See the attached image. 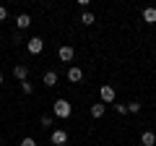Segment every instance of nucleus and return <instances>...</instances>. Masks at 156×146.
Segmentation results:
<instances>
[{"label":"nucleus","instance_id":"7ed1b4c3","mask_svg":"<svg viewBox=\"0 0 156 146\" xmlns=\"http://www.w3.org/2000/svg\"><path fill=\"white\" fill-rule=\"evenodd\" d=\"M26 50L31 52V55H39V52L44 50V39H42V37H31V39L26 42Z\"/></svg>","mask_w":156,"mask_h":146},{"label":"nucleus","instance_id":"4468645a","mask_svg":"<svg viewBox=\"0 0 156 146\" xmlns=\"http://www.w3.org/2000/svg\"><path fill=\"white\" fill-rule=\"evenodd\" d=\"M39 123H42V128H50V125H52V115H42Z\"/></svg>","mask_w":156,"mask_h":146},{"label":"nucleus","instance_id":"423d86ee","mask_svg":"<svg viewBox=\"0 0 156 146\" xmlns=\"http://www.w3.org/2000/svg\"><path fill=\"white\" fill-rule=\"evenodd\" d=\"M81 78H83V71H81L78 65H70V68H68V81H73V84H78Z\"/></svg>","mask_w":156,"mask_h":146},{"label":"nucleus","instance_id":"f8f14e48","mask_svg":"<svg viewBox=\"0 0 156 146\" xmlns=\"http://www.w3.org/2000/svg\"><path fill=\"white\" fill-rule=\"evenodd\" d=\"M143 21L146 24H156V5H151V8L143 11Z\"/></svg>","mask_w":156,"mask_h":146},{"label":"nucleus","instance_id":"6e6552de","mask_svg":"<svg viewBox=\"0 0 156 146\" xmlns=\"http://www.w3.org/2000/svg\"><path fill=\"white\" fill-rule=\"evenodd\" d=\"M26 76H29V68H26V65H13V78H18V81L23 84Z\"/></svg>","mask_w":156,"mask_h":146},{"label":"nucleus","instance_id":"0eeeda50","mask_svg":"<svg viewBox=\"0 0 156 146\" xmlns=\"http://www.w3.org/2000/svg\"><path fill=\"white\" fill-rule=\"evenodd\" d=\"M140 144L143 146H156V133L154 130H143L140 133Z\"/></svg>","mask_w":156,"mask_h":146},{"label":"nucleus","instance_id":"20e7f679","mask_svg":"<svg viewBox=\"0 0 156 146\" xmlns=\"http://www.w3.org/2000/svg\"><path fill=\"white\" fill-rule=\"evenodd\" d=\"M50 141H52L55 146H65V144H68V133H65L62 128H57V130H52V133H50Z\"/></svg>","mask_w":156,"mask_h":146},{"label":"nucleus","instance_id":"f257e3e1","mask_svg":"<svg viewBox=\"0 0 156 146\" xmlns=\"http://www.w3.org/2000/svg\"><path fill=\"white\" fill-rule=\"evenodd\" d=\"M70 112H73V107H70L68 99H55L52 102V115H55V118L65 120V118H70Z\"/></svg>","mask_w":156,"mask_h":146},{"label":"nucleus","instance_id":"ddd939ff","mask_svg":"<svg viewBox=\"0 0 156 146\" xmlns=\"http://www.w3.org/2000/svg\"><path fill=\"white\" fill-rule=\"evenodd\" d=\"M94 21H96V18H94V13H89V11H86V13H81V24H83V26H91Z\"/></svg>","mask_w":156,"mask_h":146},{"label":"nucleus","instance_id":"f03ea898","mask_svg":"<svg viewBox=\"0 0 156 146\" xmlns=\"http://www.w3.org/2000/svg\"><path fill=\"white\" fill-rule=\"evenodd\" d=\"M99 102L101 104H112L115 102V86H109V84H104L99 89Z\"/></svg>","mask_w":156,"mask_h":146},{"label":"nucleus","instance_id":"9d476101","mask_svg":"<svg viewBox=\"0 0 156 146\" xmlns=\"http://www.w3.org/2000/svg\"><path fill=\"white\" fill-rule=\"evenodd\" d=\"M42 84H44V86H57V73L55 71H47L44 76H42Z\"/></svg>","mask_w":156,"mask_h":146},{"label":"nucleus","instance_id":"1a4fd4ad","mask_svg":"<svg viewBox=\"0 0 156 146\" xmlns=\"http://www.w3.org/2000/svg\"><path fill=\"white\" fill-rule=\"evenodd\" d=\"M16 26L18 29H29L31 26V16H29V13H18L16 16Z\"/></svg>","mask_w":156,"mask_h":146},{"label":"nucleus","instance_id":"9b49d317","mask_svg":"<svg viewBox=\"0 0 156 146\" xmlns=\"http://www.w3.org/2000/svg\"><path fill=\"white\" fill-rule=\"evenodd\" d=\"M91 118H101V115L107 112V104H101V102H96V104H91Z\"/></svg>","mask_w":156,"mask_h":146},{"label":"nucleus","instance_id":"f3484780","mask_svg":"<svg viewBox=\"0 0 156 146\" xmlns=\"http://www.w3.org/2000/svg\"><path fill=\"white\" fill-rule=\"evenodd\" d=\"M21 91H23V94H31V91H34V86L29 84V81H23V84H21Z\"/></svg>","mask_w":156,"mask_h":146},{"label":"nucleus","instance_id":"2eb2a0df","mask_svg":"<svg viewBox=\"0 0 156 146\" xmlns=\"http://www.w3.org/2000/svg\"><path fill=\"white\" fill-rule=\"evenodd\" d=\"M128 112H140V104H138V102H128Z\"/></svg>","mask_w":156,"mask_h":146},{"label":"nucleus","instance_id":"aec40b11","mask_svg":"<svg viewBox=\"0 0 156 146\" xmlns=\"http://www.w3.org/2000/svg\"><path fill=\"white\" fill-rule=\"evenodd\" d=\"M0 86H3V73H0Z\"/></svg>","mask_w":156,"mask_h":146},{"label":"nucleus","instance_id":"39448f33","mask_svg":"<svg viewBox=\"0 0 156 146\" xmlns=\"http://www.w3.org/2000/svg\"><path fill=\"white\" fill-rule=\"evenodd\" d=\"M73 55H76V50H73L70 45H62L60 50H57V57H60L62 63H70V60H73Z\"/></svg>","mask_w":156,"mask_h":146},{"label":"nucleus","instance_id":"a211bd4d","mask_svg":"<svg viewBox=\"0 0 156 146\" xmlns=\"http://www.w3.org/2000/svg\"><path fill=\"white\" fill-rule=\"evenodd\" d=\"M21 146H37V141H34V138H31V136H26V138H23V141H21Z\"/></svg>","mask_w":156,"mask_h":146},{"label":"nucleus","instance_id":"dca6fc26","mask_svg":"<svg viewBox=\"0 0 156 146\" xmlns=\"http://www.w3.org/2000/svg\"><path fill=\"white\" fill-rule=\"evenodd\" d=\"M112 107H115L117 115H125V112H128V104H112Z\"/></svg>","mask_w":156,"mask_h":146},{"label":"nucleus","instance_id":"6ab92c4d","mask_svg":"<svg viewBox=\"0 0 156 146\" xmlns=\"http://www.w3.org/2000/svg\"><path fill=\"white\" fill-rule=\"evenodd\" d=\"M5 18H8V8L0 5V21H5Z\"/></svg>","mask_w":156,"mask_h":146}]
</instances>
